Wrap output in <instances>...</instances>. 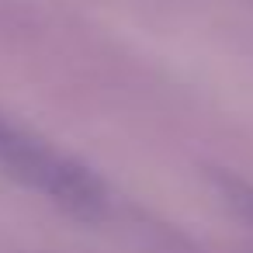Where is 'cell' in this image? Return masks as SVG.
I'll return each instance as SVG.
<instances>
[{
	"label": "cell",
	"instance_id": "2",
	"mask_svg": "<svg viewBox=\"0 0 253 253\" xmlns=\"http://www.w3.org/2000/svg\"><path fill=\"white\" fill-rule=\"evenodd\" d=\"M222 191H225V198L232 201V208L253 225V187L250 184H239V180H229V177H222Z\"/></svg>",
	"mask_w": 253,
	"mask_h": 253
},
{
	"label": "cell",
	"instance_id": "1",
	"mask_svg": "<svg viewBox=\"0 0 253 253\" xmlns=\"http://www.w3.org/2000/svg\"><path fill=\"white\" fill-rule=\"evenodd\" d=\"M0 170L80 218H97L108 205V191L90 167L25 132L4 115H0Z\"/></svg>",
	"mask_w": 253,
	"mask_h": 253
}]
</instances>
